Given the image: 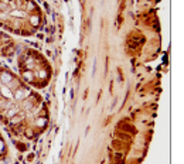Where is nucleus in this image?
I'll use <instances>...</instances> for the list:
<instances>
[{
	"mask_svg": "<svg viewBox=\"0 0 184 164\" xmlns=\"http://www.w3.org/2000/svg\"><path fill=\"white\" fill-rule=\"evenodd\" d=\"M27 96H29V91L24 89V88H17L16 92L13 93V98L17 99V101H24Z\"/></svg>",
	"mask_w": 184,
	"mask_h": 164,
	"instance_id": "1",
	"label": "nucleus"
},
{
	"mask_svg": "<svg viewBox=\"0 0 184 164\" xmlns=\"http://www.w3.org/2000/svg\"><path fill=\"white\" fill-rule=\"evenodd\" d=\"M0 95L3 96V98H6V99H11L13 98V92H11V89L7 86V85L0 84Z\"/></svg>",
	"mask_w": 184,
	"mask_h": 164,
	"instance_id": "2",
	"label": "nucleus"
},
{
	"mask_svg": "<svg viewBox=\"0 0 184 164\" xmlns=\"http://www.w3.org/2000/svg\"><path fill=\"white\" fill-rule=\"evenodd\" d=\"M11 81H13L11 74H9V72H2L0 74V84L2 85H9Z\"/></svg>",
	"mask_w": 184,
	"mask_h": 164,
	"instance_id": "3",
	"label": "nucleus"
},
{
	"mask_svg": "<svg viewBox=\"0 0 184 164\" xmlns=\"http://www.w3.org/2000/svg\"><path fill=\"white\" fill-rule=\"evenodd\" d=\"M11 16H13V17H24V16H26V13H24V11L23 10H18V9H14V10H11V13H10Z\"/></svg>",
	"mask_w": 184,
	"mask_h": 164,
	"instance_id": "4",
	"label": "nucleus"
},
{
	"mask_svg": "<svg viewBox=\"0 0 184 164\" xmlns=\"http://www.w3.org/2000/svg\"><path fill=\"white\" fill-rule=\"evenodd\" d=\"M23 77L26 78L27 81H30V82L33 81V74H31V71H26V72L23 74Z\"/></svg>",
	"mask_w": 184,
	"mask_h": 164,
	"instance_id": "5",
	"label": "nucleus"
},
{
	"mask_svg": "<svg viewBox=\"0 0 184 164\" xmlns=\"http://www.w3.org/2000/svg\"><path fill=\"white\" fill-rule=\"evenodd\" d=\"M38 21H40V20H38L37 16H31V17H30V23H31L33 26H38Z\"/></svg>",
	"mask_w": 184,
	"mask_h": 164,
	"instance_id": "6",
	"label": "nucleus"
},
{
	"mask_svg": "<svg viewBox=\"0 0 184 164\" xmlns=\"http://www.w3.org/2000/svg\"><path fill=\"white\" fill-rule=\"evenodd\" d=\"M18 112V109H17V108H14V109H10V110H9V113H7V116H13V115H16V113H17Z\"/></svg>",
	"mask_w": 184,
	"mask_h": 164,
	"instance_id": "7",
	"label": "nucleus"
},
{
	"mask_svg": "<svg viewBox=\"0 0 184 164\" xmlns=\"http://www.w3.org/2000/svg\"><path fill=\"white\" fill-rule=\"evenodd\" d=\"M44 124H45L44 119H38V120H37V126H44Z\"/></svg>",
	"mask_w": 184,
	"mask_h": 164,
	"instance_id": "8",
	"label": "nucleus"
},
{
	"mask_svg": "<svg viewBox=\"0 0 184 164\" xmlns=\"http://www.w3.org/2000/svg\"><path fill=\"white\" fill-rule=\"evenodd\" d=\"M3 150H4V143L0 140V151H3Z\"/></svg>",
	"mask_w": 184,
	"mask_h": 164,
	"instance_id": "9",
	"label": "nucleus"
},
{
	"mask_svg": "<svg viewBox=\"0 0 184 164\" xmlns=\"http://www.w3.org/2000/svg\"><path fill=\"white\" fill-rule=\"evenodd\" d=\"M38 75H40V77L43 78V77H45V75H47V74H45L44 71H40V72H38Z\"/></svg>",
	"mask_w": 184,
	"mask_h": 164,
	"instance_id": "10",
	"label": "nucleus"
},
{
	"mask_svg": "<svg viewBox=\"0 0 184 164\" xmlns=\"http://www.w3.org/2000/svg\"><path fill=\"white\" fill-rule=\"evenodd\" d=\"M27 136H33V132H31V130H27Z\"/></svg>",
	"mask_w": 184,
	"mask_h": 164,
	"instance_id": "11",
	"label": "nucleus"
}]
</instances>
